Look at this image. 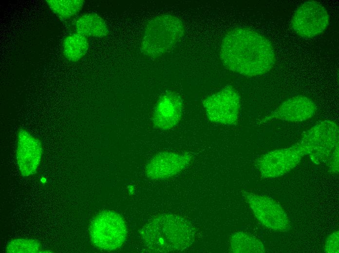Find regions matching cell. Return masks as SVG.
I'll use <instances>...</instances> for the list:
<instances>
[{"label":"cell","instance_id":"cell-6","mask_svg":"<svg viewBox=\"0 0 339 253\" xmlns=\"http://www.w3.org/2000/svg\"><path fill=\"white\" fill-rule=\"evenodd\" d=\"M203 103L210 122L226 125L237 124L240 107V97L231 86H226L208 96Z\"/></svg>","mask_w":339,"mask_h":253},{"label":"cell","instance_id":"cell-13","mask_svg":"<svg viewBox=\"0 0 339 253\" xmlns=\"http://www.w3.org/2000/svg\"><path fill=\"white\" fill-rule=\"evenodd\" d=\"M183 102L173 92L164 94L157 102L152 116L153 126L161 130H169L176 126L182 115Z\"/></svg>","mask_w":339,"mask_h":253},{"label":"cell","instance_id":"cell-8","mask_svg":"<svg viewBox=\"0 0 339 253\" xmlns=\"http://www.w3.org/2000/svg\"><path fill=\"white\" fill-rule=\"evenodd\" d=\"M325 8L316 1H308L297 9L292 19V27L300 36L310 38L322 33L329 23Z\"/></svg>","mask_w":339,"mask_h":253},{"label":"cell","instance_id":"cell-5","mask_svg":"<svg viewBox=\"0 0 339 253\" xmlns=\"http://www.w3.org/2000/svg\"><path fill=\"white\" fill-rule=\"evenodd\" d=\"M90 235L93 243L104 251H113L124 243L127 231L123 218L110 210L97 214L91 222Z\"/></svg>","mask_w":339,"mask_h":253},{"label":"cell","instance_id":"cell-19","mask_svg":"<svg viewBox=\"0 0 339 253\" xmlns=\"http://www.w3.org/2000/svg\"><path fill=\"white\" fill-rule=\"evenodd\" d=\"M324 252L328 253H339V231L332 233L326 239Z\"/></svg>","mask_w":339,"mask_h":253},{"label":"cell","instance_id":"cell-14","mask_svg":"<svg viewBox=\"0 0 339 253\" xmlns=\"http://www.w3.org/2000/svg\"><path fill=\"white\" fill-rule=\"evenodd\" d=\"M77 33L87 37H102L109 34V30L103 19L98 15L88 13L81 16L75 24Z\"/></svg>","mask_w":339,"mask_h":253},{"label":"cell","instance_id":"cell-4","mask_svg":"<svg viewBox=\"0 0 339 253\" xmlns=\"http://www.w3.org/2000/svg\"><path fill=\"white\" fill-rule=\"evenodd\" d=\"M339 134L336 123L324 120L305 132L296 144L304 155H309L315 163H326L339 148Z\"/></svg>","mask_w":339,"mask_h":253},{"label":"cell","instance_id":"cell-3","mask_svg":"<svg viewBox=\"0 0 339 253\" xmlns=\"http://www.w3.org/2000/svg\"><path fill=\"white\" fill-rule=\"evenodd\" d=\"M184 34V25L178 18L170 15L156 17L145 27L141 51L150 57L160 56L170 51Z\"/></svg>","mask_w":339,"mask_h":253},{"label":"cell","instance_id":"cell-18","mask_svg":"<svg viewBox=\"0 0 339 253\" xmlns=\"http://www.w3.org/2000/svg\"><path fill=\"white\" fill-rule=\"evenodd\" d=\"M41 244L34 239H15L7 245L6 252L9 253H34L40 251Z\"/></svg>","mask_w":339,"mask_h":253},{"label":"cell","instance_id":"cell-15","mask_svg":"<svg viewBox=\"0 0 339 253\" xmlns=\"http://www.w3.org/2000/svg\"><path fill=\"white\" fill-rule=\"evenodd\" d=\"M88 48L87 37L77 33L67 36L63 41V55L70 61L75 62L81 59L87 53Z\"/></svg>","mask_w":339,"mask_h":253},{"label":"cell","instance_id":"cell-9","mask_svg":"<svg viewBox=\"0 0 339 253\" xmlns=\"http://www.w3.org/2000/svg\"><path fill=\"white\" fill-rule=\"evenodd\" d=\"M304 156L295 144L291 146L277 149L262 155L257 166L264 178H276L289 172L296 167Z\"/></svg>","mask_w":339,"mask_h":253},{"label":"cell","instance_id":"cell-7","mask_svg":"<svg viewBox=\"0 0 339 253\" xmlns=\"http://www.w3.org/2000/svg\"><path fill=\"white\" fill-rule=\"evenodd\" d=\"M243 196L255 217L265 227L276 231L289 230L290 222L282 206L266 196L245 192Z\"/></svg>","mask_w":339,"mask_h":253},{"label":"cell","instance_id":"cell-20","mask_svg":"<svg viewBox=\"0 0 339 253\" xmlns=\"http://www.w3.org/2000/svg\"><path fill=\"white\" fill-rule=\"evenodd\" d=\"M331 173L339 172V148L336 150L330 159L325 163Z\"/></svg>","mask_w":339,"mask_h":253},{"label":"cell","instance_id":"cell-2","mask_svg":"<svg viewBox=\"0 0 339 253\" xmlns=\"http://www.w3.org/2000/svg\"><path fill=\"white\" fill-rule=\"evenodd\" d=\"M140 235L146 246L153 252H178L192 244L195 230L185 218L165 214L149 221L141 230Z\"/></svg>","mask_w":339,"mask_h":253},{"label":"cell","instance_id":"cell-11","mask_svg":"<svg viewBox=\"0 0 339 253\" xmlns=\"http://www.w3.org/2000/svg\"><path fill=\"white\" fill-rule=\"evenodd\" d=\"M316 110L315 103L310 98L302 95L296 96L282 102L260 123L264 124L273 120L302 122L312 118Z\"/></svg>","mask_w":339,"mask_h":253},{"label":"cell","instance_id":"cell-17","mask_svg":"<svg viewBox=\"0 0 339 253\" xmlns=\"http://www.w3.org/2000/svg\"><path fill=\"white\" fill-rule=\"evenodd\" d=\"M52 11L62 20L75 15L82 8L84 1L82 0H46Z\"/></svg>","mask_w":339,"mask_h":253},{"label":"cell","instance_id":"cell-10","mask_svg":"<svg viewBox=\"0 0 339 253\" xmlns=\"http://www.w3.org/2000/svg\"><path fill=\"white\" fill-rule=\"evenodd\" d=\"M192 158V156L188 153L161 152L148 163L145 173L151 179H168L181 172L189 164Z\"/></svg>","mask_w":339,"mask_h":253},{"label":"cell","instance_id":"cell-12","mask_svg":"<svg viewBox=\"0 0 339 253\" xmlns=\"http://www.w3.org/2000/svg\"><path fill=\"white\" fill-rule=\"evenodd\" d=\"M43 149L40 141L25 130L18 133L17 161L23 177L34 174L40 164Z\"/></svg>","mask_w":339,"mask_h":253},{"label":"cell","instance_id":"cell-16","mask_svg":"<svg viewBox=\"0 0 339 253\" xmlns=\"http://www.w3.org/2000/svg\"><path fill=\"white\" fill-rule=\"evenodd\" d=\"M230 250L233 253L264 252L265 248L263 243L251 235L239 232L233 234L230 240Z\"/></svg>","mask_w":339,"mask_h":253},{"label":"cell","instance_id":"cell-1","mask_svg":"<svg viewBox=\"0 0 339 253\" xmlns=\"http://www.w3.org/2000/svg\"><path fill=\"white\" fill-rule=\"evenodd\" d=\"M220 54L227 69L248 76L269 72L275 62L269 41L248 29L237 28L228 32L222 40Z\"/></svg>","mask_w":339,"mask_h":253}]
</instances>
